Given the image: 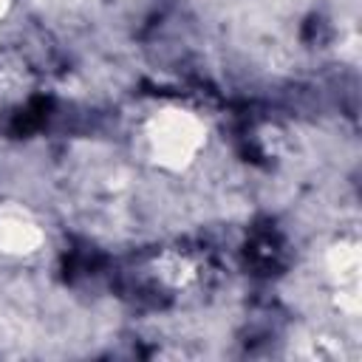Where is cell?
<instances>
[{
	"label": "cell",
	"instance_id": "3",
	"mask_svg": "<svg viewBox=\"0 0 362 362\" xmlns=\"http://www.w3.org/2000/svg\"><path fill=\"white\" fill-rule=\"evenodd\" d=\"M345 263H348V266H356V252H354V255H348V260H345ZM345 263H342V266H345ZM331 269H334V272L339 269V255H337V252H331Z\"/></svg>",
	"mask_w": 362,
	"mask_h": 362
},
{
	"label": "cell",
	"instance_id": "2",
	"mask_svg": "<svg viewBox=\"0 0 362 362\" xmlns=\"http://www.w3.org/2000/svg\"><path fill=\"white\" fill-rule=\"evenodd\" d=\"M42 246V229L23 218V215H6L0 218V252L3 255H14V257H23V255H31Z\"/></svg>",
	"mask_w": 362,
	"mask_h": 362
},
{
	"label": "cell",
	"instance_id": "1",
	"mask_svg": "<svg viewBox=\"0 0 362 362\" xmlns=\"http://www.w3.org/2000/svg\"><path fill=\"white\" fill-rule=\"evenodd\" d=\"M206 144L204 122L181 107H164L147 122V147L158 167L187 170Z\"/></svg>",
	"mask_w": 362,
	"mask_h": 362
},
{
	"label": "cell",
	"instance_id": "4",
	"mask_svg": "<svg viewBox=\"0 0 362 362\" xmlns=\"http://www.w3.org/2000/svg\"><path fill=\"white\" fill-rule=\"evenodd\" d=\"M8 6H11V0H0V20L8 14Z\"/></svg>",
	"mask_w": 362,
	"mask_h": 362
}]
</instances>
